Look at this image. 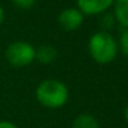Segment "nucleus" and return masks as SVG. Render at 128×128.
<instances>
[{"label": "nucleus", "mask_w": 128, "mask_h": 128, "mask_svg": "<svg viewBox=\"0 0 128 128\" xmlns=\"http://www.w3.org/2000/svg\"><path fill=\"white\" fill-rule=\"evenodd\" d=\"M6 59L11 66L24 68L29 66L36 58V48L28 42L17 40L8 44L6 48Z\"/></svg>", "instance_id": "obj_3"}, {"label": "nucleus", "mask_w": 128, "mask_h": 128, "mask_svg": "<svg viewBox=\"0 0 128 128\" xmlns=\"http://www.w3.org/2000/svg\"><path fill=\"white\" fill-rule=\"evenodd\" d=\"M58 56V51L54 46L51 44H43L36 48V61L40 62L42 65H50Z\"/></svg>", "instance_id": "obj_6"}, {"label": "nucleus", "mask_w": 128, "mask_h": 128, "mask_svg": "<svg viewBox=\"0 0 128 128\" xmlns=\"http://www.w3.org/2000/svg\"><path fill=\"white\" fill-rule=\"evenodd\" d=\"M113 17L120 26L128 29V0H114Z\"/></svg>", "instance_id": "obj_7"}, {"label": "nucleus", "mask_w": 128, "mask_h": 128, "mask_svg": "<svg viewBox=\"0 0 128 128\" xmlns=\"http://www.w3.org/2000/svg\"><path fill=\"white\" fill-rule=\"evenodd\" d=\"M36 99L47 109H61L69 99V88L55 78L43 80L36 87Z\"/></svg>", "instance_id": "obj_1"}, {"label": "nucleus", "mask_w": 128, "mask_h": 128, "mask_svg": "<svg viewBox=\"0 0 128 128\" xmlns=\"http://www.w3.org/2000/svg\"><path fill=\"white\" fill-rule=\"evenodd\" d=\"M12 3L18 7V8H22V10H29L34 6L36 0H11Z\"/></svg>", "instance_id": "obj_10"}, {"label": "nucleus", "mask_w": 128, "mask_h": 128, "mask_svg": "<svg viewBox=\"0 0 128 128\" xmlns=\"http://www.w3.org/2000/svg\"><path fill=\"white\" fill-rule=\"evenodd\" d=\"M72 128H100L98 120L90 113H81L73 120Z\"/></svg>", "instance_id": "obj_8"}, {"label": "nucleus", "mask_w": 128, "mask_h": 128, "mask_svg": "<svg viewBox=\"0 0 128 128\" xmlns=\"http://www.w3.org/2000/svg\"><path fill=\"white\" fill-rule=\"evenodd\" d=\"M122 116H124L125 121H128V105L124 108V112H122Z\"/></svg>", "instance_id": "obj_13"}, {"label": "nucleus", "mask_w": 128, "mask_h": 128, "mask_svg": "<svg viewBox=\"0 0 128 128\" xmlns=\"http://www.w3.org/2000/svg\"><path fill=\"white\" fill-rule=\"evenodd\" d=\"M4 18H6V12H4L3 7L0 6V26L3 25V22H4Z\"/></svg>", "instance_id": "obj_12"}, {"label": "nucleus", "mask_w": 128, "mask_h": 128, "mask_svg": "<svg viewBox=\"0 0 128 128\" xmlns=\"http://www.w3.org/2000/svg\"><path fill=\"white\" fill-rule=\"evenodd\" d=\"M88 52L99 65H109L118 54L117 42L108 30L95 32L88 40Z\"/></svg>", "instance_id": "obj_2"}, {"label": "nucleus", "mask_w": 128, "mask_h": 128, "mask_svg": "<svg viewBox=\"0 0 128 128\" xmlns=\"http://www.w3.org/2000/svg\"><path fill=\"white\" fill-rule=\"evenodd\" d=\"M114 0H76V8L83 15H102L113 7Z\"/></svg>", "instance_id": "obj_5"}, {"label": "nucleus", "mask_w": 128, "mask_h": 128, "mask_svg": "<svg viewBox=\"0 0 128 128\" xmlns=\"http://www.w3.org/2000/svg\"><path fill=\"white\" fill-rule=\"evenodd\" d=\"M117 46H118V51H121L125 56H128V29H124L121 32Z\"/></svg>", "instance_id": "obj_9"}, {"label": "nucleus", "mask_w": 128, "mask_h": 128, "mask_svg": "<svg viewBox=\"0 0 128 128\" xmlns=\"http://www.w3.org/2000/svg\"><path fill=\"white\" fill-rule=\"evenodd\" d=\"M84 22V15L76 7H68L62 10L58 15V24L64 30L68 32H74L83 25Z\"/></svg>", "instance_id": "obj_4"}, {"label": "nucleus", "mask_w": 128, "mask_h": 128, "mask_svg": "<svg viewBox=\"0 0 128 128\" xmlns=\"http://www.w3.org/2000/svg\"><path fill=\"white\" fill-rule=\"evenodd\" d=\"M0 128H18L14 122L11 121H7V120H2L0 121Z\"/></svg>", "instance_id": "obj_11"}]
</instances>
